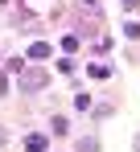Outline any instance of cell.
Wrapping results in <instances>:
<instances>
[{"mask_svg": "<svg viewBox=\"0 0 140 152\" xmlns=\"http://www.w3.org/2000/svg\"><path fill=\"white\" fill-rule=\"evenodd\" d=\"M25 148H29V152H41V148H46V136H29Z\"/></svg>", "mask_w": 140, "mask_h": 152, "instance_id": "6da1fadb", "label": "cell"}, {"mask_svg": "<svg viewBox=\"0 0 140 152\" xmlns=\"http://www.w3.org/2000/svg\"><path fill=\"white\" fill-rule=\"evenodd\" d=\"M0 140H4V132H0Z\"/></svg>", "mask_w": 140, "mask_h": 152, "instance_id": "3957f363", "label": "cell"}, {"mask_svg": "<svg viewBox=\"0 0 140 152\" xmlns=\"http://www.w3.org/2000/svg\"><path fill=\"white\" fill-rule=\"evenodd\" d=\"M41 82H46V74H37V70H33V74H25V86H41Z\"/></svg>", "mask_w": 140, "mask_h": 152, "instance_id": "7a4b0ae2", "label": "cell"}]
</instances>
